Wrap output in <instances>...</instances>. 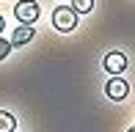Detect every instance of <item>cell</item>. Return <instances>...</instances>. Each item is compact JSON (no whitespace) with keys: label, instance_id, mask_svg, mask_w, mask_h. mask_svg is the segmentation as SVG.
<instances>
[{"label":"cell","instance_id":"1","mask_svg":"<svg viewBox=\"0 0 135 132\" xmlns=\"http://www.w3.org/2000/svg\"><path fill=\"white\" fill-rule=\"evenodd\" d=\"M52 25L55 31L61 33H72L77 28V14L72 11V6H58V8L52 11Z\"/></svg>","mask_w":135,"mask_h":132},{"label":"cell","instance_id":"2","mask_svg":"<svg viewBox=\"0 0 135 132\" xmlns=\"http://www.w3.org/2000/svg\"><path fill=\"white\" fill-rule=\"evenodd\" d=\"M39 3L36 0H20V3L14 6V17L22 22V25H30V22H36L39 19Z\"/></svg>","mask_w":135,"mask_h":132},{"label":"cell","instance_id":"3","mask_svg":"<svg viewBox=\"0 0 135 132\" xmlns=\"http://www.w3.org/2000/svg\"><path fill=\"white\" fill-rule=\"evenodd\" d=\"M105 94H108L110 99L121 102V99H127V94H130V85H127L121 77H110V80H108V85H105Z\"/></svg>","mask_w":135,"mask_h":132},{"label":"cell","instance_id":"4","mask_svg":"<svg viewBox=\"0 0 135 132\" xmlns=\"http://www.w3.org/2000/svg\"><path fill=\"white\" fill-rule=\"evenodd\" d=\"M105 69L113 77H119L121 72L127 69V55H124V52H108V55H105Z\"/></svg>","mask_w":135,"mask_h":132},{"label":"cell","instance_id":"5","mask_svg":"<svg viewBox=\"0 0 135 132\" xmlns=\"http://www.w3.org/2000/svg\"><path fill=\"white\" fill-rule=\"evenodd\" d=\"M30 39H33V25H20L14 33H11V41H8V44L11 47H22V44H28Z\"/></svg>","mask_w":135,"mask_h":132},{"label":"cell","instance_id":"6","mask_svg":"<svg viewBox=\"0 0 135 132\" xmlns=\"http://www.w3.org/2000/svg\"><path fill=\"white\" fill-rule=\"evenodd\" d=\"M14 129H17V118L11 113L0 110V132H14Z\"/></svg>","mask_w":135,"mask_h":132},{"label":"cell","instance_id":"7","mask_svg":"<svg viewBox=\"0 0 135 132\" xmlns=\"http://www.w3.org/2000/svg\"><path fill=\"white\" fill-rule=\"evenodd\" d=\"M94 8V0H72V11L75 14H88Z\"/></svg>","mask_w":135,"mask_h":132},{"label":"cell","instance_id":"8","mask_svg":"<svg viewBox=\"0 0 135 132\" xmlns=\"http://www.w3.org/2000/svg\"><path fill=\"white\" fill-rule=\"evenodd\" d=\"M11 50H14V47H11L8 41L3 39V36H0V61H6V58H8V52H11Z\"/></svg>","mask_w":135,"mask_h":132},{"label":"cell","instance_id":"9","mask_svg":"<svg viewBox=\"0 0 135 132\" xmlns=\"http://www.w3.org/2000/svg\"><path fill=\"white\" fill-rule=\"evenodd\" d=\"M3 28H6V19H3V17H0V33H3Z\"/></svg>","mask_w":135,"mask_h":132},{"label":"cell","instance_id":"10","mask_svg":"<svg viewBox=\"0 0 135 132\" xmlns=\"http://www.w3.org/2000/svg\"><path fill=\"white\" fill-rule=\"evenodd\" d=\"M127 132H135V127H130V129H127Z\"/></svg>","mask_w":135,"mask_h":132}]
</instances>
